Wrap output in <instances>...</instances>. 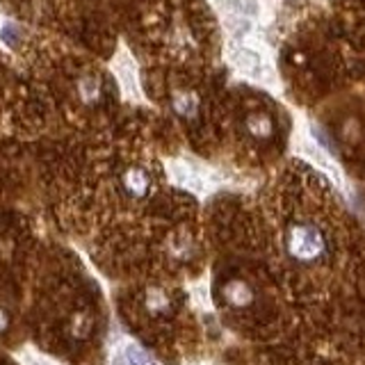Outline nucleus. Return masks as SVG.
Segmentation results:
<instances>
[{"label": "nucleus", "mask_w": 365, "mask_h": 365, "mask_svg": "<svg viewBox=\"0 0 365 365\" xmlns=\"http://www.w3.org/2000/svg\"><path fill=\"white\" fill-rule=\"evenodd\" d=\"M5 324H7V318H5V313H3V311H0V329H3V327H5Z\"/></svg>", "instance_id": "nucleus-10"}, {"label": "nucleus", "mask_w": 365, "mask_h": 365, "mask_svg": "<svg viewBox=\"0 0 365 365\" xmlns=\"http://www.w3.org/2000/svg\"><path fill=\"white\" fill-rule=\"evenodd\" d=\"M258 66H260V59H258V55H253V53H249V50H242V59H240V69L245 71V74H256L258 71Z\"/></svg>", "instance_id": "nucleus-9"}, {"label": "nucleus", "mask_w": 365, "mask_h": 365, "mask_svg": "<svg viewBox=\"0 0 365 365\" xmlns=\"http://www.w3.org/2000/svg\"><path fill=\"white\" fill-rule=\"evenodd\" d=\"M245 126L249 130V135L256 137V139H265L272 135V121L267 115H249Z\"/></svg>", "instance_id": "nucleus-4"}, {"label": "nucleus", "mask_w": 365, "mask_h": 365, "mask_svg": "<svg viewBox=\"0 0 365 365\" xmlns=\"http://www.w3.org/2000/svg\"><path fill=\"white\" fill-rule=\"evenodd\" d=\"M174 108L182 117H192V115H195V110H197V98L192 94H180L174 100Z\"/></svg>", "instance_id": "nucleus-6"}, {"label": "nucleus", "mask_w": 365, "mask_h": 365, "mask_svg": "<svg viewBox=\"0 0 365 365\" xmlns=\"http://www.w3.org/2000/svg\"><path fill=\"white\" fill-rule=\"evenodd\" d=\"M286 249L299 262H313L324 256L327 251V238L324 233L313 224H297L288 231Z\"/></svg>", "instance_id": "nucleus-1"}, {"label": "nucleus", "mask_w": 365, "mask_h": 365, "mask_svg": "<svg viewBox=\"0 0 365 365\" xmlns=\"http://www.w3.org/2000/svg\"><path fill=\"white\" fill-rule=\"evenodd\" d=\"M124 361H126V365H156L153 361L146 357V352H141L137 344H126Z\"/></svg>", "instance_id": "nucleus-5"}, {"label": "nucleus", "mask_w": 365, "mask_h": 365, "mask_svg": "<svg viewBox=\"0 0 365 365\" xmlns=\"http://www.w3.org/2000/svg\"><path fill=\"white\" fill-rule=\"evenodd\" d=\"M224 297L231 306L242 308V306H249L251 299H253V292L247 286L245 281H228L224 286Z\"/></svg>", "instance_id": "nucleus-3"}, {"label": "nucleus", "mask_w": 365, "mask_h": 365, "mask_svg": "<svg viewBox=\"0 0 365 365\" xmlns=\"http://www.w3.org/2000/svg\"><path fill=\"white\" fill-rule=\"evenodd\" d=\"M146 306H149V311H153V313H162L169 306V299L162 290H153V292H149Z\"/></svg>", "instance_id": "nucleus-7"}, {"label": "nucleus", "mask_w": 365, "mask_h": 365, "mask_svg": "<svg viewBox=\"0 0 365 365\" xmlns=\"http://www.w3.org/2000/svg\"><path fill=\"white\" fill-rule=\"evenodd\" d=\"M226 9H231L233 14H253V9H256V5H253V0H224Z\"/></svg>", "instance_id": "nucleus-8"}, {"label": "nucleus", "mask_w": 365, "mask_h": 365, "mask_svg": "<svg viewBox=\"0 0 365 365\" xmlns=\"http://www.w3.org/2000/svg\"><path fill=\"white\" fill-rule=\"evenodd\" d=\"M121 182H124L126 195L135 197V199L146 197V192L151 187V178H149V174L141 167H130L126 174L121 176Z\"/></svg>", "instance_id": "nucleus-2"}]
</instances>
